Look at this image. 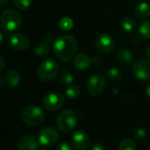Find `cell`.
<instances>
[{"label": "cell", "instance_id": "11", "mask_svg": "<svg viewBox=\"0 0 150 150\" xmlns=\"http://www.w3.org/2000/svg\"><path fill=\"white\" fill-rule=\"evenodd\" d=\"M71 144L76 149H86L90 145V137L86 132L77 130L71 137Z\"/></svg>", "mask_w": 150, "mask_h": 150}, {"label": "cell", "instance_id": "26", "mask_svg": "<svg viewBox=\"0 0 150 150\" xmlns=\"http://www.w3.org/2000/svg\"><path fill=\"white\" fill-rule=\"evenodd\" d=\"M32 2L33 0H13L15 7L21 11L26 10L32 4Z\"/></svg>", "mask_w": 150, "mask_h": 150}, {"label": "cell", "instance_id": "14", "mask_svg": "<svg viewBox=\"0 0 150 150\" xmlns=\"http://www.w3.org/2000/svg\"><path fill=\"white\" fill-rule=\"evenodd\" d=\"M73 64L76 69L79 70H85L90 68L91 60L86 54H79L74 57Z\"/></svg>", "mask_w": 150, "mask_h": 150}, {"label": "cell", "instance_id": "4", "mask_svg": "<svg viewBox=\"0 0 150 150\" xmlns=\"http://www.w3.org/2000/svg\"><path fill=\"white\" fill-rule=\"evenodd\" d=\"M60 71L59 64L52 60H45L43 61L38 67L37 69V76L40 80L43 82H50L56 77Z\"/></svg>", "mask_w": 150, "mask_h": 150}, {"label": "cell", "instance_id": "5", "mask_svg": "<svg viewBox=\"0 0 150 150\" xmlns=\"http://www.w3.org/2000/svg\"><path fill=\"white\" fill-rule=\"evenodd\" d=\"M77 123V118L75 112L69 109L62 111L56 118V125L58 129L63 133L71 132Z\"/></svg>", "mask_w": 150, "mask_h": 150}, {"label": "cell", "instance_id": "35", "mask_svg": "<svg viewBox=\"0 0 150 150\" xmlns=\"http://www.w3.org/2000/svg\"><path fill=\"white\" fill-rule=\"evenodd\" d=\"M4 80L3 79V78H0V83H1V84H0V88H3L4 87Z\"/></svg>", "mask_w": 150, "mask_h": 150}, {"label": "cell", "instance_id": "24", "mask_svg": "<svg viewBox=\"0 0 150 150\" xmlns=\"http://www.w3.org/2000/svg\"><path fill=\"white\" fill-rule=\"evenodd\" d=\"M141 35L146 39H150V20L143 22L139 28Z\"/></svg>", "mask_w": 150, "mask_h": 150}, {"label": "cell", "instance_id": "7", "mask_svg": "<svg viewBox=\"0 0 150 150\" xmlns=\"http://www.w3.org/2000/svg\"><path fill=\"white\" fill-rule=\"evenodd\" d=\"M106 82L103 75L95 74L91 76L87 83V89L92 96H100L105 90Z\"/></svg>", "mask_w": 150, "mask_h": 150}, {"label": "cell", "instance_id": "17", "mask_svg": "<svg viewBox=\"0 0 150 150\" xmlns=\"http://www.w3.org/2000/svg\"><path fill=\"white\" fill-rule=\"evenodd\" d=\"M116 57L122 63H130L134 58L132 52L127 48H120L116 53Z\"/></svg>", "mask_w": 150, "mask_h": 150}, {"label": "cell", "instance_id": "20", "mask_svg": "<svg viewBox=\"0 0 150 150\" xmlns=\"http://www.w3.org/2000/svg\"><path fill=\"white\" fill-rule=\"evenodd\" d=\"M121 25H122V28L124 29V31H126L127 33H132L133 31H134L136 25H135V21L133 18L127 17L122 20Z\"/></svg>", "mask_w": 150, "mask_h": 150}, {"label": "cell", "instance_id": "8", "mask_svg": "<svg viewBox=\"0 0 150 150\" xmlns=\"http://www.w3.org/2000/svg\"><path fill=\"white\" fill-rule=\"evenodd\" d=\"M59 139L58 132L53 127H45L43 128L38 135V140L40 144L45 147L54 146Z\"/></svg>", "mask_w": 150, "mask_h": 150}, {"label": "cell", "instance_id": "29", "mask_svg": "<svg viewBox=\"0 0 150 150\" xmlns=\"http://www.w3.org/2000/svg\"><path fill=\"white\" fill-rule=\"evenodd\" d=\"M43 40H44V42H46V43H47V44H52V43H54V36L52 35V34H50V33H47V34H45V36H44V38H43Z\"/></svg>", "mask_w": 150, "mask_h": 150}, {"label": "cell", "instance_id": "3", "mask_svg": "<svg viewBox=\"0 0 150 150\" xmlns=\"http://www.w3.org/2000/svg\"><path fill=\"white\" fill-rule=\"evenodd\" d=\"M45 119L44 112L37 105H28L25 107L21 112L22 121L30 127H36L40 125Z\"/></svg>", "mask_w": 150, "mask_h": 150}, {"label": "cell", "instance_id": "2", "mask_svg": "<svg viewBox=\"0 0 150 150\" xmlns=\"http://www.w3.org/2000/svg\"><path fill=\"white\" fill-rule=\"evenodd\" d=\"M22 24V17L18 11L13 9H5L1 14V25L4 31L13 33L17 31Z\"/></svg>", "mask_w": 150, "mask_h": 150}, {"label": "cell", "instance_id": "10", "mask_svg": "<svg viewBox=\"0 0 150 150\" xmlns=\"http://www.w3.org/2000/svg\"><path fill=\"white\" fill-rule=\"evenodd\" d=\"M134 75L142 81L150 79V62L147 60H138L133 67Z\"/></svg>", "mask_w": 150, "mask_h": 150}, {"label": "cell", "instance_id": "27", "mask_svg": "<svg viewBox=\"0 0 150 150\" xmlns=\"http://www.w3.org/2000/svg\"><path fill=\"white\" fill-rule=\"evenodd\" d=\"M134 134H135V137H136L137 139L141 140V139H143V138L146 137L147 131H146L144 128H138V129L135 131Z\"/></svg>", "mask_w": 150, "mask_h": 150}, {"label": "cell", "instance_id": "6", "mask_svg": "<svg viewBox=\"0 0 150 150\" xmlns=\"http://www.w3.org/2000/svg\"><path fill=\"white\" fill-rule=\"evenodd\" d=\"M65 104V100L62 95L60 93H48L42 98L43 106L50 112H57L61 110Z\"/></svg>", "mask_w": 150, "mask_h": 150}, {"label": "cell", "instance_id": "22", "mask_svg": "<svg viewBox=\"0 0 150 150\" xmlns=\"http://www.w3.org/2000/svg\"><path fill=\"white\" fill-rule=\"evenodd\" d=\"M106 76L108 79H110L111 81H119L120 80L121 78V72L118 69H115V68H112V69H109L107 71H106Z\"/></svg>", "mask_w": 150, "mask_h": 150}, {"label": "cell", "instance_id": "33", "mask_svg": "<svg viewBox=\"0 0 150 150\" xmlns=\"http://www.w3.org/2000/svg\"><path fill=\"white\" fill-rule=\"evenodd\" d=\"M146 93H147V96H149L150 98V83L147 85V88H146Z\"/></svg>", "mask_w": 150, "mask_h": 150}, {"label": "cell", "instance_id": "15", "mask_svg": "<svg viewBox=\"0 0 150 150\" xmlns=\"http://www.w3.org/2000/svg\"><path fill=\"white\" fill-rule=\"evenodd\" d=\"M134 15L137 18L144 19L150 16V5L146 2H142L138 4L134 8Z\"/></svg>", "mask_w": 150, "mask_h": 150}, {"label": "cell", "instance_id": "28", "mask_svg": "<svg viewBox=\"0 0 150 150\" xmlns=\"http://www.w3.org/2000/svg\"><path fill=\"white\" fill-rule=\"evenodd\" d=\"M56 149L57 150H70L71 149V146L68 143V142H61L60 144H58L57 146H56Z\"/></svg>", "mask_w": 150, "mask_h": 150}, {"label": "cell", "instance_id": "16", "mask_svg": "<svg viewBox=\"0 0 150 150\" xmlns=\"http://www.w3.org/2000/svg\"><path fill=\"white\" fill-rule=\"evenodd\" d=\"M4 79L11 88H15L20 83V75L16 69H10L6 72Z\"/></svg>", "mask_w": 150, "mask_h": 150}, {"label": "cell", "instance_id": "9", "mask_svg": "<svg viewBox=\"0 0 150 150\" xmlns=\"http://www.w3.org/2000/svg\"><path fill=\"white\" fill-rule=\"evenodd\" d=\"M8 42L10 46L17 51L25 50L30 46L29 38L22 33H13L10 34L8 37Z\"/></svg>", "mask_w": 150, "mask_h": 150}, {"label": "cell", "instance_id": "23", "mask_svg": "<svg viewBox=\"0 0 150 150\" xmlns=\"http://www.w3.org/2000/svg\"><path fill=\"white\" fill-rule=\"evenodd\" d=\"M119 150H135L136 149V146L133 140L131 139H125L123 140L119 147H118Z\"/></svg>", "mask_w": 150, "mask_h": 150}, {"label": "cell", "instance_id": "21", "mask_svg": "<svg viewBox=\"0 0 150 150\" xmlns=\"http://www.w3.org/2000/svg\"><path fill=\"white\" fill-rule=\"evenodd\" d=\"M80 93V89L77 85H69L66 88L65 91V94L66 97L69 99H74L76 98H77L79 96Z\"/></svg>", "mask_w": 150, "mask_h": 150}, {"label": "cell", "instance_id": "32", "mask_svg": "<svg viewBox=\"0 0 150 150\" xmlns=\"http://www.w3.org/2000/svg\"><path fill=\"white\" fill-rule=\"evenodd\" d=\"M145 54H146V56L150 60V46H149V47L145 49Z\"/></svg>", "mask_w": 150, "mask_h": 150}, {"label": "cell", "instance_id": "18", "mask_svg": "<svg viewBox=\"0 0 150 150\" xmlns=\"http://www.w3.org/2000/svg\"><path fill=\"white\" fill-rule=\"evenodd\" d=\"M50 52V46L49 44L43 42L38 44L34 48V54L39 57H45Z\"/></svg>", "mask_w": 150, "mask_h": 150}, {"label": "cell", "instance_id": "31", "mask_svg": "<svg viewBox=\"0 0 150 150\" xmlns=\"http://www.w3.org/2000/svg\"><path fill=\"white\" fill-rule=\"evenodd\" d=\"M4 65H5V62H4V59L1 56L0 57V70L3 71L4 69Z\"/></svg>", "mask_w": 150, "mask_h": 150}, {"label": "cell", "instance_id": "1", "mask_svg": "<svg viewBox=\"0 0 150 150\" xmlns=\"http://www.w3.org/2000/svg\"><path fill=\"white\" fill-rule=\"evenodd\" d=\"M77 50V41L72 35H62L54 40V55L62 62H68L72 59Z\"/></svg>", "mask_w": 150, "mask_h": 150}, {"label": "cell", "instance_id": "34", "mask_svg": "<svg viewBox=\"0 0 150 150\" xmlns=\"http://www.w3.org/2000/svg\"><path fill=\"white\" fill-rule=\"evenodd\" d=\"M8 1H9V0H0V2H1V3H0V5H1L2 7L4 6V5L8 3Z\"/></svg>", "mask_w": 150, "mask_h": 150}, {"label": "cell", "instance_id": "19", "mask_svg": "<svg viewBox=\"0 0 150 150\" xmlns=\"http://www.w3.org/2000/svg\"><path fill=\"white\" fill-rule=\"evenodd\" d=\"M74 26V21L69 17H62L59 21V27L62 31H69Z\"/></svg>", "mask_w": 150, "mask_h": 150}, {"label": "cell", "instance_id": "12", "mask_svg": "<svg viewBox=\"0 0 150 150\" xmlns=\"http://www.w3.org/2000/svg\"><path fill=\"white\" fill-rule=\"evenodd\" d=\"M96 46L100 52L109 54L114 48V40L112 37L110 36L109 34L103 33L97 37Z\"/></svg>", "mask_w": 150, "mask_h": 150}, {"label": "cell", "instance_id": "25", "mask_svg": "<svg viewBox=\"0 0 150 150\" xmlns=\"http://www.w3.org/2000/svg\"><path fill=\"white\" fill-rule=\"evenodd\" d=\"M73 80H74V77L70 72H69L68 70H63L62 72V74L60 76L61 83L68 85V84H70L73 82Z\"/></svg>", "mask_w": 150, "mask_h": 150}, {"label": "cell", "instance_id": "30", "mask_svg": "<svg viewBox=\"0 0 150 150\" xmlns=\"http://www.w3.org/2000/svg\"><path fill=\"white\" fill-rule=\"evenodd\" d=\"M91 149L92 150H103L104 146L100 142H95L91 145Z\"/></svg>", "mask_w": 150, "mask_h": 150}, {"label": "cell", "instance_id": "13", "mask_svg": "<svg viewBox=\"0 0 150 150\" xmlns=\"http://www.w3.org/2000/svg\"><path fill=\"white\" fill-rule=\"evenodd\" d=\"M39 140L32 134L22 136L18 142V149L19 150H36L39 149Z\"/></svg>", "mask_w": 150, "mask_h": 150}]
</instances>
